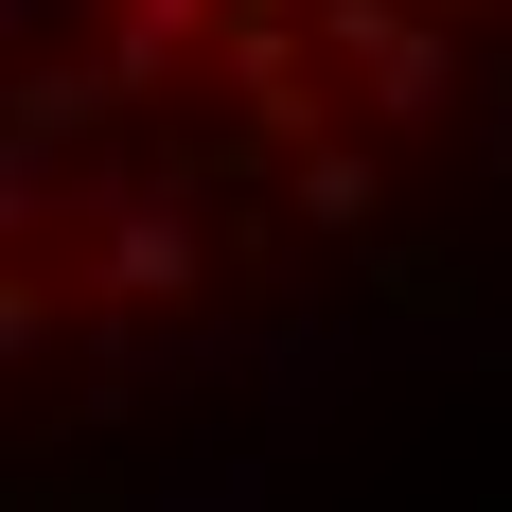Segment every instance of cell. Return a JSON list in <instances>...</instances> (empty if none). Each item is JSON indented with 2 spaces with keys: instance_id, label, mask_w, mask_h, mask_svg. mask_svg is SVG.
I'll use <instances>...</instances> for the list:
<instances>
[{
  "instance_id": "cell-1",
  "label": "cell",
  "mask_w": 512,
  "mask_h": 512,
  "mask_svg": "<svg viewBox=\"0 0 512 512\" xmlns=\"http://www.w3.org/2000/svg\"><path fill=\"white\" fill-rule=\"evenodd\" d=\"M195 265H212V212L195 195H124L106 248H89V283H106V301H195Z\"/></svg>"
},
{
  "instance_id": "cell-2",
  "label": "cell",
  "mask_w": 512,
  "mask_h": 512,
  "mask_svg": "<svg viewBox=\"0 0 512 512\" xmlns=\"http://www.w3.org/2000/svg\"><path fill=\"white\" fill-rule=\"evenodd\" d=\"M283 195H301L318 248H371V230H389V177H371L354 142H301V159H283Z\"/></svg>"
},
{
  "instance_id": "cell-3",
  "label": "cell",
  "mask_w": 512,
  "mask_h": 512,
  "mask_svg": "<svg viewBox=\"0 0 512 512\" xmlns=\"http://www.w3.org/2000/svg\"><path fill=\"white\" fill-rule=\"evenodd\" d=\"M124 18H159V36H212V18H230V0H124Z\"/></svg>"
},
{
  "instance_id": "cell-4",
  "label": "cell",
  "mask_w": 512,
  "mask_h": 512,
  "mask_svg": "<svg viewBox=\"0 0 512 512\" xmlns=\"http://www.w3.org/2000/svg\"><path fill=\"white\" fill-rule=\"evenodd\" d=\"M424 18H460V36H477V18H512V0H424Z\"/></svg>"
}]
</instances>
